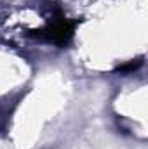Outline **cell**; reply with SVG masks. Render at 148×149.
<instances>
[{
	"label": "cell",
	"mask_w": 148,
	"mask_h": 149,
	"mask_svg": "<svg viewBox=\"0 0 148 149\" xmlns=\"http://www.w3.org/2000/svg\"><path fill=\"white\" fill-rule=\"evenodd\" d=\"M72 33H73V23H70L63 16L54 19L52 23H49L44 30H37L35 31L37 37H45L49 40H52V42H56L58 45L66 43L70 40V37H72Z\"/></svg>",
	"instance_id": "cell-1"
}]
</instances>
